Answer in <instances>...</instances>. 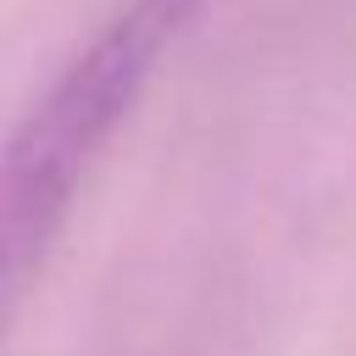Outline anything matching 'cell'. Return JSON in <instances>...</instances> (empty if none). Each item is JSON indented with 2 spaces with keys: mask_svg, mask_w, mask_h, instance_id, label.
<instances>
[{
  "mask_svg": "<svg viewBox=\"0 0 356 356\" xmlns=\"http://www.w3.org/2000/svg\"><path fill=\"white\" fill-rule=\"evenodd\" d=\"M206 0H122L0 145V339L50 261L89 172L139 106L156 61Z\"/></svg>",
  "mask_w": 356,
  "mask_h": 356,
  "instance_id": "obj_1",
  "label": "cell"
}]
</instances>
